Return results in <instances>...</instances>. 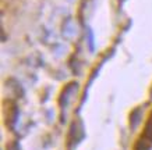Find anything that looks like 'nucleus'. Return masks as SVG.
<instances>
[{"instance_id":"f257e3e1","label":"nucleus","mask_w":152,"mask_h":150,"mask_svg":"<svg viewBox=\"0 0 152 150\" xmlns=\"http://www.w3.org/2000/svg\"><path fill=\"white\" fill-rule=\"evenodd\" d=\"M147 142H149V143H152V114L151 117L148 118V122H147V127H145V131H144L142 136Z\"/></svg>"}]
</instances>
